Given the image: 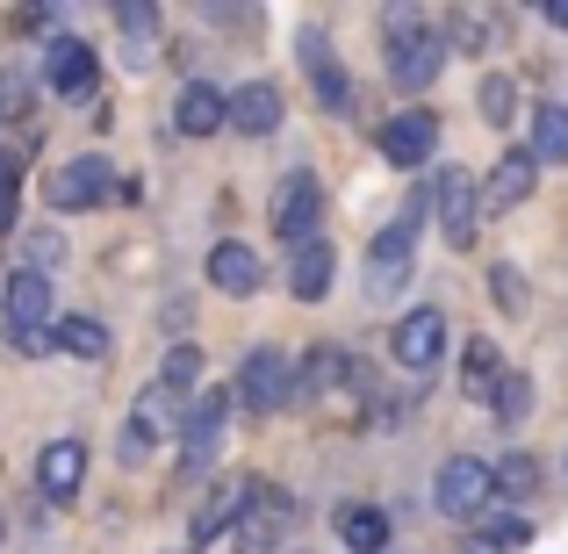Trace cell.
<instances>
[{
	"label": "cell",
	"instance_id": "31",
	"mask_svg": "<svg viewBox=\"0 0 568 554\" xmlns=\"http://www.w3.org/2000/svg\"><path fill=\"white\" fill-rule=\"evenodd\" d=\"M489 295H497L504 318H526V281H518V266H511V260L489 266Z\"/></svg>",
	"mask_w": 568,
	"mask_h": 554
},
{
	"label": "cell",
	"instance_id": "5",
	"mask_svg": "<svg viewBox=\"0 0 568 554\" xmlns=\"http://www.w3.org/2000/svg\"><path fill=\"white\" fill-rule=\"evenodd\" d=\"M231 396L245 403L252 417H274L281 403L295 396V367H288V353H281V346H252L245 361H237V382H231Z\"/></svg>",
	"mask_w": 568,
	"mask_h": 554
},
{
	"label": "cell",
	"instance_id": "10",
	"mask_svg": "<svg viewBox=\"0 0 568 554\" xmlns=\"http://www.w3.org/2000/svg\"><path fill=\"white\" fill-rule=\"evenodd\" d=\"M375 144H382L388 167H432V152H439V115L432 109H403V115H388V123L375 130Z\"/></svg>",
	"mask_w": 568,
	"mask_h": 554
},
{
	"label": "cell",
	"instance_id": "28",
	"mask_svg": "<svg viewBox=\"0 0 568 554\" xmlns=\"http://www.w3.org/2000/svg\"><path fill=\"white\" fill-rule=\"evenodd\" d=\"M115 29H123L130 58H152V43H159V8H144V0H130V8H115Z\"/></svg>",
	"mask_w": 568,
	"mask_h": 554
},
{
	"label": "cell",
	"instance_id": "29",
	"mask_svg": "<svg viewBox=\"0 0 568 554\" xmlns=\"http://www.w3.org/2000/svg\"><path fill=\"white\" fill-rule=\"evenodd\" d=\"M532 490H540V461H532V454H504V461H497V497L526 504Z\"/></svg>",
	"mask_w": 568,
	"mask_h": 554
},
{
	"label": "cell",
	"instance_id": "3",
	"mask_svg": "<svg viewBox=\"0 0 568 554\" xmlns=\"http://www.w3.org/2000/svg\"><path fill=\"white\" fill-rule=\"evenodd\" d=\"M317 223H324V188H317V173H310V167L281 173V181H274V238H281L288 252H303V245H317Z\"/></svg>",
	"mask_w": 568,
	"mask_h": 554
},
{
	"label": "cell",
	"instance_id": "19",
	"mask_svg": "<svg viewBox=\"0 0 568 554\" xmlns=\"http://www.w3.org/2000/svg\"><path fill=\"white\" fill-rule=\"evenodd\" d=\"M332 274H338V252L324 245H303V252H288V295L295 303H324V295H332Z\"/></svg>",
	"mask_w": 568,
	"mask_h": 554
},
{
	"label": "cell",
	"instance_id": "9",
	"mask_svg": "<svg viewBox=\"0 0 568 554\" xmlns=\"http://www.w3.org/2000/svg\"><path fill=\"white\" fill-rule=\"evenodd\" d=\"M295 526V504H288V490H274V483H252V497H245V518H237V554H274L281 547V533Z\"/></svg>",
	"mask_w": 568,
	"mask_h": 554
},
{
	"label": "cell",
	"instance_id": "33",
	"mask_svg": "<svg viewBox=\"0 0 568 554\" xmlns=\"http://www.w3.org/2000/svg\"><path fill=\"white\" fill-rule=\"evenodd\" d=\"M152 446H159V432L144 425L138 411H130V417H123V432H115V454H123V461H144V454H152Z\"/></svg>",
	"mask_w": 568,
	"mask_h": 554
},
{
	"label": "cell",
	"instance_id": "24",
	"mask_svg": "<svg viewBox=\"0 0 568 554\" xmlns=\"http://www.w3.org/2000/svg\"><path fill=\"white\" fill-rule=\"evenodd\" d=\"M338 541H346L353 554H382L388 547V512H375V504H346V512H338Z\"/></svg>",
	"mask_w": 568,
	"mask_h": 554
},
{
	"label": "cell",
	"instance_id": "30",
	"mask_svg": "<svg viewBox=\"0 0 568 554\" xmlns=\"http://www.w3.org/2000/svg\"><path fill=\"white\" fill-rule=\"evenodd\" d=\"M511 115H518V80H511V72H489V80H483V123H511Z\"/></svg>",
	"mask_w": 568,
	"mask_h": 554
},
{
	"label": "cell",
	"instance_id": "27",
	"mask_svg": "<svg viewBox=\"0 0 568 554\" xmlns=\"http://www.w3.org/2000/svg\"><path fill=\"white\" fill-rule=\"evenodd\" d=\"M194 382H202V346H166V361H159V389H173V396L194 403Z\"/></svg>",
	"mask_w": 568,
	"mask_h": 554
},
{
	"label": "cell",
	"instance_id": "38",
	"mask_svg": "<svg viewBox=\"0 0 568 554\" xmlns=\"http://www.w3.org/2000/svg\"><path fill=\"white\" fill-rule=\"evenodd\" d=\"M468 554H489V547H483V541H475V547H468Z\"/></svg>",
	"mask_w": 568,
	"mask_h": 554
},
{
	"label": "cell",
	"instance_id": "18",
	"mask_svg": "<svg viewBox=\"0 0 568 554\" xmlns=\"http://www.w3.org/2000/svg\"><path fill=\"white\" fill-rule=\"evenodd\" d=\"M209 281H216L223 295H252L266 281V266H260V252H252V245L223 238V245H209Z\"/></svg>",
	"mask_w": 568,
	"mask_h": 554
},
{
	"label": "cell",
	"instance_id": "2",
	"mask_svg": "<svg viewBox=\"0 0 568 554\" xmlns=\"http://www.w3.org/2000/svg\"><path fill=\"white\" fill-rule=\"evenodd\" d=\"M425 209H439V188H410V202L375 231V245H367V295H396V281L410 274L417 238H425Z\"/></svg>",
	"mask_w": 568,
	"mask_h": 554
},
{
	"label": "cell",
	"instance_id": "20",
	"mask_svg": "<svg viewBox=\"0 0 568 554\" xmlns=\"http://www.w3.org/2000/svg\"><path fill=\"white\" fill-rule=\"evenodd\" d=\"M231 130H245V138H266V130H281V87L274 80H245L231 94Z\"/></svg>",
	"mask_w": 568,
	"mask_h": 554
},
{
	"label": "cell",
	"instance_id": "25",
	"mask_svg": "<svg viewBox=\"0 0 568 554\" xmlns=\"http://www.w3.org/2000/svg\"><path fill=\"white\" fill-rule=\"evenodd\" d=\"M475 541H483L489 554L532 547V518H526V512H483V518H475Z\"/></svg>",
	"mask_w": 568,
	"mask_h": 554
},
{
	"label": "cell",
	"instance_id": "26",
	"mask_svg": "<svg viewBox=\"0 0 568 554\" xmlns=\"http://www.w3.org/2000/svg\"><path fill=\"white\" fill-rule=\"evenodd\" d=\"M58 346H65L72 361H109V332H101V318H58Z\"/></svg>",
	"mask_w": 568,
	"mask_h": 554
},
{
	"label": "cell",
	"instance_id": "34",
	"mask_svg": "<svg viewBox=\"0 0 568 554\" xmlns=\"http://www.w3.org/2000/svg\"><path fill=\"white\" fill-rule=\"evenodd\" d=\"M14 216H22V167L0 159V231H14Z\"/></svg>",
	"mask_w": 568,
	"mask_h": 554
},
{
	"label": "cell",
	"instance_id": "37",
	"mask_svg": "<svg viewBox=\"0 0 568 554\" xmlns=\"http://www.w3.org/2000/svg\"><path fill=\"white\" fill-rule=\"evenodd\" d=\"M540 22H555V29H568V0H547V8H540Z\"/></svg>",
	"mask_w": 568,
	"mask_h": 554
},
{
	"label": "cell",
	"instance_id": "21",
	"mask_svg": "<svg viewBox=\"0 0 568 554\" xmlns=\"http://www.w3.org/2000/svg\"><path fill=\"white\" fill-rule=\"evenodd\" d=\"M245 497H252V483H216V490H209V504L194 512V541H223V533H237Z\"/></svg>",
	"mask_w": 568,
	"mask_h": 554
},
{
	"label": "cell",
	"instance_id": "4",
	"mask_svg": "<svg viewBox=\"0 0 568 554\" xmlns=\"http://www.w3.org/2000/svg\"><path fill=\"white\" fill-rule=\"evenodd\" d=\"M109 194H138V188H115V173H109V159L101 152H80V159H65V167H51V181H43V202L58 209V216H72V209H94V202H109Z\"/></svg>",
	"mask_w": 568,
	"mask_h": 554
},
{
	"label": "cell",
	"instance_id": "7",
	"mask_svg": "<svg viewBox=\"0 0 568 554\" xmlns=\"http://www.w3.org/2000/svg\"><path fill=\"white\" fill-rule=\"evenodd\" d=\"M432 497H439L446 518L475 526V518L489 512V497H497V469H489V461H475V454H454L439 469V483H432Z\"/></svg>",
	"mask_w": 568,
	"mask_h": 554
},
{
	"label": "cell",
	"instance_id": "32",
	"mask_svg": "<svg viewBox=\"0 0 568 554\" xmlns=\"http://www.w3.org/2000/svg\"><path fill=\"white\" fill-rule=\"evenodd\" d=\"M489 411H497V425H526L532 382H526V374H504V389H497V403H489Z\"/></svg>",
	"mask_w": 568,
	"mask_h": 554
},
{
	"label": "cell",
	"instance_id": "11",
	"mask_svg": "<svg viewBox=\"0 0 568 554\" xmlns=\"http://www.w3.org/2000/svg\"><path fill=\"white\" fill-rule=\"evenodd\" d=\"M439 353H446V318H439L432 303L410 310V318L388 332V361L410 367V374H432V361H439Z\"/></svg>",
	"mask_w": 568,
	"mask_h": 554
},
{
	"label": "cell",
	"instance_id": "17",
	"mask_svg": "<svg viewBox=\"0 0 568 554\" xmlns=\"http://www.w3.org/2000/svg\"><path fill=\"white\" fill-rule=\"evenodd\" d=\"M532 188H540V159L532 152H504L497 167H489V181H483V209H518Z\"/></svg>",
	"mask_w": 568,
	"mask_h": 554
},
{
	"label": "cell",
	"instance_id": "39",
	"mask_svg": "<svg viewBox=\"0 0 568 554\" xmlns=\"http://www.w3.org/2000/svg\"><path fill=\"white\" fill-rule=\"evenodd\" d=\"M0 541H8V518H0Z\"/></svg>",
	"mask_w": 568,
	"mask_h": 554
},
{
	"label": "cell",
	"instance_id": "16",
	"mask_svg": "<svg viewBox=\"0 0 568 554\" xmlns=\"http://www.w3.org/2000/svg\"><path fill=\"white\" fill-rule=\"evenodd\" d=\"M43 87H51V94H87V87H94V43L51 37L43 43Z\"/></svg>",
	"mask_w": 568,
	"mask_h": 554
},
{
	"label": "cell",
	"instance_id": "36",
	"mask_svg": "<svg viewBox=\"0 0 568 554\" xmlns=\"http://www.w3.org/2000/svg\"><path fill=\"white\" fill-rule=\"evenodd\" d=\"M14 29H22V37H37V29H51V8H14Z\"/></svg>",
	"mask_w": 568,
	"mask_h": 554
},
{
	"label": "cell",
	"instance_id": "6",
	"mask_svg": "<svg viewBox=\"0 0 568 554\" xmlns=\"http://www.w3.org/2000/svg\"><path fill=\"white\" fill-rule=\"evenodd\" d=\"M43 324H51V281H43V266L0 274V339L22 346L29 332H43Z\"/></svg>",
	"mask_w": 568,
	"mask_h": 554
},
{
	"label": "cell",
	"instance_id": "8",
	"mask_svg": "<svg viewBox=\"0 0 568 554\" xmlns=\"http://www.w3.org/2000/svg\"><path fill=\"white\" fill-rule=\"evenodd\" d=\"M231 411H237L231 389H202V396L187 403V417H181V475H202L209 461H216V440H223V425H231Z\"/></svg>",
	"mask_w": 568,
	"mask_h": 554
},
{
	"label": "cell",
	"instance_id": "1",
	"mask_svg": "<svg viewBox=\"0 0 568 554\" xmlns=\"http://www.w3.org/2000/svg\"><path fill=\"white\" fill-rule=\"evenodd\" d=\"M382 51H388V80H396L403 94H425V87L439 80V66H446L454 43H446L417 8H388L382 14Z\"/></svg>",
	"mask_w": 568,
	"mask_h": 554
},
{
	"label": "cell",
	"instance_id": "12",
	"mask_svg": "<svg viewBox=\"0 0 568 554\" xmlns=\"http://www.w3.org/2000/svg\"><path fill=\"white\" fill-rule=\"evenodd\" d=\"M303 72H310V87H317L324 109H332V115H353V72L332 58L324 29H310V37H303Z\"/></svg>",
	"mask_w": 568,
	"mask_h": 554
},
{
	"label": "cell",
	"instance_id": "23",
	"mask_svg": "<svg viewBox=\"0 0 568 554\" xmlns=\"http://www.w3.org/2000/svg\"><path fill=\"white\" fill-rule=\"evenodd\" d=\"M532 159H540V167H568V109L561 101H540V109H532Z\"/></svg>",
	"mask_w": 568,
	"mask_h": 554
},
{
	"label": "cell",
	"instance_id": "15",
	"mask_svg": "<svg viewBox=\"0 0 568 554\" xmlns=\"http://www.w3.org/2000/svg\"><path fill=\"white\" fill-rule=\"evenodd\" d=\"M80 483H87V446L80 440H51L37 454V490L51 504H72V497H80Z\"/></svg>",
	"mask_w": 568,
	"mask_h": 554
},
{
	"label": "cell",
	"instance_id": "14",
	"mask_svg": "<svg viewBox=\"0 0 568 554\" xmlns=\"http://www.w3.org/2000/svg\"><path fill=\"white\" fill-rule=\"evenodd\" d=\"M223 123H231V94L209 87V80H187L181 101H173V130H181V138H216Z\"/></svg>",
	"mask_w": 568,
	"mask_h": 554
},
{
	"label": "cell",
	"instance_id": "22",
	"mask_svg": "<svg viewBox=\"0 0 568 554\" xmlns=\"http://www.w3.org/2000/svg\"><path fill=\"white\" fill-rule=\"evenodd\" d=\"M460 389L483 403H497L504 389V361H497V339H468V353H460Z\"/></svg>",
	"mask_w": 568,
	"mask_h": 554
},
{
	"label": "cell",
	"instance_id": "13",
	"mask_svg": "<svg viewBox=\"0 0 568 554\" xmlns=\"http://www.w3.org/2000/svg\"><path fill=\"white\" fill-rule=\"evenodd\" d=\"M439 223H446V245L468 252L475 245V216H483V188L468 181V173H439Z\"/></svg>",
	"mask_w": 568,
	"mask_h": 554
},
{
	"label": "cell",
	"instance_id": "35",
	"mask_svg": "<svg viewBox=\"0 0 568 554\" xmlns=\"http://www.w3.org/2000/svg\"><path fill=\"white\" fill-rule=\"evenodd\" d=\"M22 101H29V80H22V72H0V115H14V109H22Z\"/></svg>",
	"mask_w": 568,
	"mask_h": 554
}]
</instances>
